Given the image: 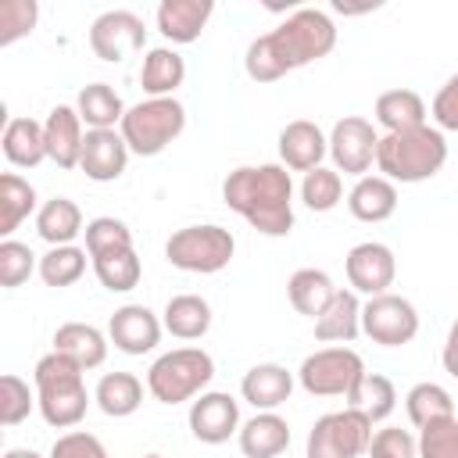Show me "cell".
<instances>
[{"instance_id":"cell-11","label":"cell","mask_w":458,"mask_h":458,"mask_svg":"<svg viewBox=\"0 0 458 458\" xmlns=\"http://www.w3.org/2000/svg\"><path fill=\"white\" fill-rule=\"evenodd\" d=\"M143 47H147V25L136 11L111 7V11L97 14L89 25V50L107 64H122V61L136 57Z\"/></svg>"},{"instance_id":"cell-27","label":"cell","mask_w":458,"mask_h":458,"mask_svg":"<svg viewBox=\"0 0 458 458\" xmlns=\"http://www.w3.org/2000/svg\"><path fill=\"white\" fill-rule=\"evenodd\" d=\"M0 147H4V157L14 168H36L39 161H47L43 122H36V118H7Z\"/></svg>"},{"instance_id":"cell-26","label":"cell","mask_w":458,"mask_h":458,"mask_svg":"<svg viewBox=\"0 0 458 458\" xmlns=\"http://www.w3.org/2000/svg\"><path fill=\"white\" fill-rule=\"evenodd\" d=\"M186 79V61L175 47H150L140 64V86L147 97H172Z\"/></svg>"},{"instance_id":"cell-18","label":"cell","mask_w":458,"mask_h":458,"mask_svg":"<svg viewBox=\"0 0 458 458\" xmlns=\"http://www.w3.org/2000/svg\"><path fill=\"white\" fill-rule=\"evenodd\" d=\"M329 154V136L311 118H293L279 129V165L290 172H311Z\"/></svg>"},{"instance_id":"cell-43","label":"cell","mask_w":458,"mask_h":458,"mask_svg":"<svg viewBox=\"0 0 458 458\" xmlns=\"http://www.w3.org/2000/svg\"><path fill=\"white\" fill-rule=\"evenodd\" d=\"M419 458H458V415L419 429Z\"/></svg>"},{"instance_id":"cell-30","label":"cell","mask_w":458,"mask_h":458,"mask_svg":"<svg viewBox=\"0 0 458 458\" xmlns=\"http://www.w3.org/2000/svg\"><path fill=\"white\" fill-rule=\"evenodd\" d=\"M211 318H215L211 304L200 293H175V297H168V304L161 311L165 333H172L175 340H200V336H208Z\"/></svg>"},{"instance_id":"cell-10","label":"cell","mask_w":458,"mask_h":458,"mask_svg":"<svg viewBox=\"0 0 458 458\" xmlns=\"http://www.w3.org/2000/svg\"><path fill=\"white\" fill-rule=\"evenodd\" d=\"M361 333L379 347H404L419 336V311L401 293H379L361 304Z\"/></svg>"},{"instance_id":"cell-31","label":"cell","mask_w":458,"mask_h":458,"mask_svg":"<svg viewBox=\"0 0 458 458\" xmlns=\"http://www.w3.org/2000/svg\"><path fill=\"white\" fill-rule=\"evenodd\" d=\"M93 401L107 419H129L143 404V383L132 372H104L97 379Z\"/></svg>"},{"instance_id":"cell-9","label":"cell","mask_w":458,"mask_h":458,"mask_svg":"<svg viewBox=\"0 0 458 458\" xmlns=\"http://www.w3.org/2000/svg\"><path fill=\"white\" fill-rule=\"evenodd\" d=\"M372 444V419L358 408L326 411L304 440V458H361Z\"/></svg>"},{"instance_id":"cell-34","label":"cell","mask_w":458,"mask_h":458,"mask_svg":"<svg viewBox=\"0 0 458 458\" xmlns=\"http://www.w3.org/2000/svg\"><path fill=\"white\" fill-rule=\"evenodd\" d=\"M89 265H93V276L100 279V286L111 290V293H129V290H136L140 279H143V261H140L136 247L114 250V254H100V258H93Z\"/></svg>"},{"instance_id":"cell-49","label":"cell","mask_w":458,"mask_h":458,"mask_svg":"<svg viewBox=\"0 0 458 458\" xmlns=\"http://www.w3.org/2000/svg\"><path fill=\"white\" fill-rule=\"evenodd\" d=\"M143 458H165V454H143Z\"/></svg>"},{"instance_id":"cell-21","label":"cell","mask_w":458,"mask_h":458,"mask_svg":"<svg viewBox=\"0 0 458 458\" xmlns=\"http://www.w3.org/2000/svg\"><path fill=\"white\" fill-rule=\"evenodd\" d=\"M107 347H111L107 333L89 326V322H64V326L54 329V351L72 358L82 372L100 369L107 361Z\"/></svg>"},{"instance_id":"cell-41","label":"cell","mask_w":458,"mask_h":458,"mask_svg":"<svg viewBox=\"0 0 458 458\" xmlns=\"http://www.w3.org/2000/svg\"><path fill=\"white\" fill-rule=\"evenodd\" d=\"M39 408L36 401V386H29L21 376L4 372L0 376V422L4 426H18L29 419V411Z\"/></svg>"},{"instance_id":"cell-16","label":"cell","mask_w":458,"mask_h":458,"mask_svg":"<svg viewBox=\"0 0 458 458\" xmlns=\"http://www.w3.org/2000/svg\"><path fill=\"white\" fill-rule=\"evenodd\" d=\"M129 143L122 140L118 129H86V143H82V157L79 168L86 172V179L93 182H114L125 175L129 168Z\"/></svg>"},{"instance_id":"cell-39","label":"cell","mask_w":458,"mask_h":458,"mask_svg":"<svg viewBox=\"0 0 458 458\" xmlns=\"http://www.w3.org/2000/svg\"><path fill=\"white\" fill-rule=\"evenodd\" d=\"M86 250H89V261L100 258V254H114V250H129L132 247V229L114 218V215H97L86 222Z\"/></svg>"},{"instance_id":"cell-24","label":"cell","mask_w":458,"mask_h":458,"mask_svg":"<svg viewBox=\"0 0 458 458\" xmlns=\"http://www.w3.org/2000/svg\"><path fill=\"white\" fill-rule=\"evenodd\" d=\"M347 211L358 222H386L397 211V182H390L386 175L354 179V186L347 190Z\"/></svg>"},{"instance_id":"cell-46","label":"cell","mask_w":458,"mask_h":458,"mask_svg":"<svg viewBox=\"0 0 458 458\" xmlns=\"http://www.w3.org/2000/svg\"><path fill=\"white\" fill-rule=\"evenodd\" d=\"M429 114H433V125L440 132H458V72L447 75V82L437 89Z\"/></svg>"},{"instance_id":"cell-33","label":"cell","mask_w":458,"mask_h":458,"mask_svg":"<svg viewBox=\"0 0 458 458\" xmlns=\"http://www.w3.org/2000/svg\"><path fill=\"white\" fill-rule=\"evenodd\" d=\"M36 200H39V197H36V186H32L29 179H21L18 172H4V175H0V236H4V240H11L14 229H18L29 215L39 211Z\"/></svg>"},{"instance_id":"cell-2","label":"cell","mask_w":458,"mask_h":458,"mask_svg":"<svg viewBox=\"0 0 458 458\" xmlns=\"http://www.w3.org/2000/svg\"><path fill=\"white\" fill-rule=\"evenodd\" d=\"M222 200L261 236L293 233V179L279 161L233 168L222 179Z\"/></svg>"},{"instance_id":"cell-5","label":"cell","mask_w":458,"mask_h":458,"mask_svg":"<svg viewBox=\"0 0 458 458\" xmlns=\"http://www.w3.org/2000/svg\"><path fill=\"white\" fill-rule=\"evenodd\" d=\"M215 379V358L204 347H172L147 369V390L161 404H186Z\"/></svg>"},{"instance_id":"cell-36","label":"cell","mask_w":458,"mask_h":458,"mask_svg":"<svg viewBox=\"0 0 458 458\" xmlns=\"http://www.w3.org/2000/svg\"><path fill=\"white\" fill-rule=\"evenodd\" d=\"M347 408L365 411V415L372 419V426H376V422L390 419V411L397 408V390H394V383H390L383 372H365V376L358 379V386L351 390Z\"/></svg>"},{"instance_id":"cell-17","label":"cell","mask_w":458,"mask_h":458,"mask_svg":"<svg viewBox=\"0 0 458 458\" xmlns=\"http://www.w3.org/2000/svg\"><path fill=\"white\" fill-rule=\"evenodd\" d=\"M43 136H47V161L57 168H79L82 143H86V125L72 104H57L43 118Z\"/></svg>"},{"instance_id":"cell-42","label":"cell","mask_w":458,"mask_h":458,"mask_svg":"<svg viewBox=\"0 0 458 458\" xmlns=\"http://www.w3.org/2000/svg\"><path fill=\"white\" fill-rule=\"evenodd\" d=\"M39 21V4L36 0H4L0 4V47L18 43L29 36Z\"/></svg>"},{"instance_id":"cell-28","label":"cell","mask_w":458,"mask_h":458,"mask_svg":"<svg viewBox=\"0 0 458 458\" xmlns=\"http://www.w3.org/2000/svg\"><path fill=\"white\" fill-rule=\"evenodd\" d=\"M36 233H39V240H47L50 247L75 243V236L86 233L82 208H79L72 197H50V200H43L39 211H36Z\"/></svg>"},{"instance_id":"cell-6","label":"cell","mask_w":458,"mask_h":458,"mask_svg":"<svg viewBox=\"0 0 458 458\" xmlns=\"http://www.w3.org/2000/svg\"><path fill=\"white\" fill-rule=\"evenodd\" d=\"M186 129V107L175 97H147L132 104L118 125L122 140L136 157H154L168 143H175Z\"/></svg>"},{"instance_id":"cell-3","label":"cell","mask_w":458,"mask_h":458,"mask_svg":"<svg viewBox=\"0 0 458 458\" xmlns=\"http://www.w3.org/2000/svg\"><path fill=\"white\" fill-rule=\"evenodd\" d=\"M447 161V136L437 125H419L408 132H383L376 150V168L390 182H426Z\"/></svg>"},{"instance_id":"cell-8","label":"cell","mask_w":458,"mask_h":458,"mask_svg":"<svg viewBox=\"0 0 458 458\" xmlns=\"http://www.w3.org/2000/svg\"><path fill=\"white\" fill-rule=\"evenodd\" d=\"M365 361L354 347L347 344H333V347H318L311 351L301 369H297V383L301 390H308L311 397H351V390L358 386V379L365 376Z\"/></svg>"},{"instance_id":"cell-19","label":"cell","mask_w":458,"mask_h":458,"mask_svg":"<svg viewBox=\"0 0 458 458\" xmlns=\"http://www.w3.org/2000/svg\"><path fill=\"white\" fill-rule=\"evenodd\" d=\"M293 372L286 365H276V361H258L243 372L240 379V397L254 408V411H276L279 404L290 401L293 394Z\"/></svg>"},{"instance_id":"cell-44","label":"cell","mask_w":458,"mask_h":458,"mask_svg":"<svg viewBox=\"0 0 458 458\" xmlns=\"http://www.w3.org/2000/svg\"><path fill=\"white\" fill-rule=\"evenodd\" d=\"M365 454L369 458H419V437H411L401 426H383L372 433V444Z\"/></svg>"},{"instance_id":"cell-40","label":"cell","mask_w":458,"mask_h":458,"mask_svg":"<svg viewBox=\"0 0 458 458\" xmlns=\"http://www.w3.org/2000/svg\"><path fill=\"white\" fill-rule=\"evenodd\" d=\"M39 272V258L32 254L29 243L21 240H0V286L4 290H18L29 283V276Z\"/></svg>"},{"instance_id":"cell-15","label":"cell","mask_w":458,"mask_h":458,"mask_svg":"<svg viewBox=\"0 0 458 458\" xmlns=\"http://www.w3.org/2000/svg\"><path fill=\"white\" fill-rule=\"evenodd\" d=\"M161 333H165V322L147 304H122L107 318V340L122 354H132V358L150 354L161 344Z\"/></svg>"},{"instance_id":"cell-13","label":"cell","mask_w":458,"mask_h":458,"mask_svg":"<svg viewBox=\"0 0 458 458\" xmlns=\"http://www.w3.org/2000/svg\"><path fill=\"white\" fill-rule=\"evenodd\" d=\"M344 272H347V283H351L354 293L379 297V293H390V286L397 279V258L386 243L365 240V243H354L347 250Z\"/></svg>"},{"instance_id":"cell-14","label":"cell","mask_w":458,"mask_h":458,"mask_svg":"<svg viewBox=\"0 0 458 458\" xmlns=\"http://www.w3.org/2000/svg\"><path fill=\"white\" fill-rule=\"evenodd\" d=\"M186 422H190V433L200 440V444H225L229 437L240 433L243 419H240V401L225 390H204L200 397L190 401V411H186Z\"/></svg>"},{"instance_id":"cell-48","label":"cell","mask_w":458,"mask_h":458,"mask_svg":"<svg viewBox=\"0 0 458 458\" xmlns=\"http://www.w3.org/2000/svg\"><path fill=\"white\" fill-rule=\"evenodd\" d=\"M4 458H43L39 451H32V447H11Z\"/></svg>"},{"instance_id":"cell-47","label":"cell","mask_w":458,"mask_h":458,"mask_svg":"<svg viewBox=\"0 0 458 458\" xmlns=\"http://www.w3.org/2000/svg\"><path fill=\"white\" fill-rule=\"evenodd\" d=\"M440 361H444V372H447L451 379H458V318H454V322H451V329H447V340H444Z\"/></svg>"},{"instance_id":"cell-4","label":"cell","mask_w":458,"mask_h":458,"mask_svg":"<svg viewBox=\"0 0 458 458\" xmlns=\"http://www.w3.org/2000/svg\"><path fill=\"white\" fill-rule=\"evenodd\" d=\"M86 372L50 351L36 361V372H32V383H36V401H39V415L47 426L54 429H72L86 419V408H89V390H86Z\"/></svg>"},{"instance_id":"cell-1","label":"cell","mask_w":458,"mask_h":458,"mask_svg":"<svg viewBox=\"0 0 458 458\" xmlns=\"http://www.w3.org/2000/svg\"><path fill=\"white\" fill-rule=\"evenodd\" d=\"M336 47V25L322 7H293L272 32L250 39L243 72L254 82H276L304 64L322 61Z\"/></svg>"},{"instance_id":"cell-20","label":"cell","mask_w":458,"mask_h":458,"mask_svg":"<svg viewBox=\"0 0 458 458\" xmlns=\"http://www.w3.org/2000/svg\"><path fill=\"white\" fill-rule=\"evenodd\" d=\"M211 14H215L211 0H161L154 21H157V32L168 43L186 47V43L200 39V32L208 29Z\"/></svg>"},{"instance_id":"cell-45","label":"cell","mask_w":458,"mask_h":458,"mask_svg":"<svg viewBox=\"0 0 458 458\" xmlns=\"http://www.w3.org/2000/svg\"><path fill=\"white\" fill-rule=\"evenodd\" d=\"M47 458H111L107 447L100 444V437L86 433V429H68L54 440Z\"/></svg>"},{"instance_id":"cell-7","label":"cell","mask_w":458,"mask_h":458,"mask_svg":"<svg viewBox=\"0 0 458 458\" xmlns=\"http://www.w3.org/2000/svg\"><path fill=\"white\" fill-rule=\"evenodd\" d=\"M236 254V236L225 225L204 222V225H182L165 240V258L179 272L193 276H215L222 272Z\"/></svg>"},{"instance_id":"cell-38","label":"cell","mask_w":458,"mask_h":458,"mask_svg":"<svg viewBox=\"0 0 458 458\" xmlns=\"http://www.w3.org/2000/svg\"><path fill=\"white\" fill-rule=\"evenodd\" d=\"M301 200H304L308 211H318V215L333 211L344 200V175L336 168H326V165L304 172V179H301Z\"/></svg>"},{"instance_id":"cell-29","label":"cell","mask_w":458,"mask_h":458,"mask_svg":"<svg viewBox=\"0 0 458 458\" xmlns=\"http://www.w3.org/2000/svg\"><path fill=\"white\" fill-rule=\"evenodd\" d=\"M336 283L326 268H297L290 279H286V297L293 304L297 315H308L311 322L326 311V304L336 297Z\"/></svg>"},{"instance_id":"cell-35","label":"cell","mask_w":458,"mask_h":458,"mask_svg":"<svg viewBox=\"0 0 458 458\" xmlns=\"http://www.w3.org/2000/svg\"><path fill=\"white\" fill-rule=\"evenodd\" d=\"M404 411H408V419H411L415 429L458 415V411H454V401H451V394H447V386L429 383V379H426V383H415V386L404 394Z\"/></svg>"},{"instance_id":"cell-25","label":"cell","mask_w":458,"mask_h":458,"mask_svg":"<svg viewBox=\"0 0 458 458\" xmlns=\"http://www.w3.org/2000/svg\"><path fill=\"white\" fill-rule=\"evenodd\" d=\"M376 125L383 132H408V129H419V125H429V111H426V100L415 93V89H386L376 97Z\"/></svg>"},{"instance_id":"cell-23","label":"cell","mask_w":458,"mask_h":458,"mask_svg":"<svg viewBox=\"0 0 458 458\" xmlns=\"http://www.w3.org/2000/svg\"><path fill=\"white\" fill-rule=\"evenodd\" d=\"M361 297L354 290H336V297L326 304V311L315 318V340L318 344H351L361 336Z\"/></svg>"},{"instance_id":"cell-12","label":"cell","mask_w":458,"mask_h":458,"mask_svg":"<svg viewBox=\"0 0 458 458\" xmlns=\"http://www.w3.org/2000/svg\"><path fill=\"white\" fill-rule=\"evenodd\" d=\"M379 129L361 118V114H344L333 129H329V157L333 168L344 175H369V168L376 165V150H379Z\"/></svg>"},{"instance_id":"cell-37","label":"cell","mask_w":458,"mask_h":458,"mask_svg":"<svg viewBox=\"0 0 458 458\" xmlns=\"http://www.w3.org/2000/svg\"><path fill=\"white\" fill-rule=\"evenodd\" d=\"M86 261H89L86 247H75V243L50 247L39 258V279L47 286H54V290H64V286H72V283H79L86 276Z\"/></svg>"},{"instance_id":"cell-32","label":"cell","mask_w":458,"mask_h":458,"mask_svg":"<svg viewBox=\"0 0 458 458\" xmlns=\"http://www.w3.org/2000/svg\"><path fill=\"white\" fill-rule=\"evenodd\" d=\"M75 111H79V118H82L86 129H118L129 107H125V100L118 97L114 86H107V82H89V86L79 89Z\"/></svg>"},{"instance_id":"cell-22","label":"cell","mask_w":458,"mask_h":458,"mask_svg":"<svg viewBox=\"0 0 458 458\" xmlns=\"http://www.w3.org/2000/svg\"><path fill=\"white\" fill-rule=\"evenodd\" d=\"M236 444L243 458H279L290 447V422L279 411H254L240 426Z\"/></svg>"}]
</instances>
